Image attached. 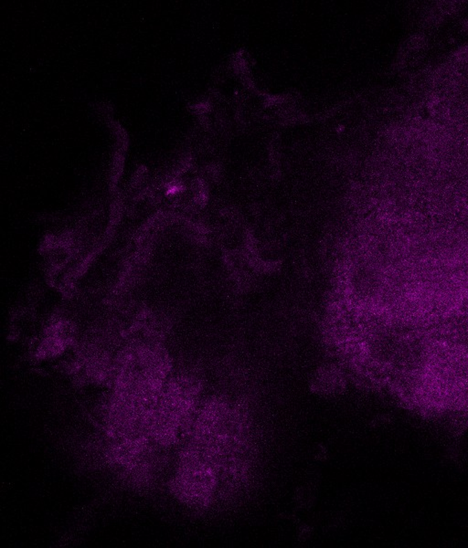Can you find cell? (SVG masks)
I'll return each instance as SVG.
<instances>
[{
    "mask_svg": "<svg viewBox=\"0 0 468 548\" xmlns=\"http://www.w3.org/2000/svg\"><path fill=\"white\" fill-rule=\"evenodd\" d=\"M346 387V376L336 365H325L320 368L310 382L312 392L323 397L340 395L345 391Z\"/></svg>",
    "mask_w": 468,
    "mask_h": 548,
    "instance_id": "cell-1",
    "label": "cell"
},
{
    "mask_svg": "<svg viewBox=\"0 0 468 548\" xmlns=\"http://www.w3.org/2000/svg\"><path fill=\"white\" fill-rule=\"evenodd\" d=\"M108 127L117 141V149L126 152L129 143L128 135H127L126 130L120 124L111 120L108 122Z\"/></svg>",
    "mask_w": 468,
    "mask_h": 548,
    "instance_id": "cell-2",
    "label": "cell"
},
{
    "mask_svg": "<svg viewBox=\"0 0 468 548\" xmlns=\"http://www.w3.org/2000/svg\"><path fill=\"white\" fill-rule=\"evenodd\" d=\"M125 152L123 151L115 149L114 156H112V175L111 181L112 185H115L119 181L125 164Z\"/></svg>",
    "mask_w": 468,
    "mask_h": 548,
    "instance_id": "cell-3",
    "label": "cell"
},
{
    "mask_svg": "<svg viewBox=\"0 0 468 548\" xmlns=\"http://www.w3.org/2000/svg\"><path fill=\"white\" fill-rule=\"evenodd\" d=\"M465 27H467L468 28V20H467L466 24H465Z\"/></svg>",
    "mask_w": 468,
    "mask_h": 548,
    "instance_id": "cell-4",
    "label": "cell"
}]
</instances>
